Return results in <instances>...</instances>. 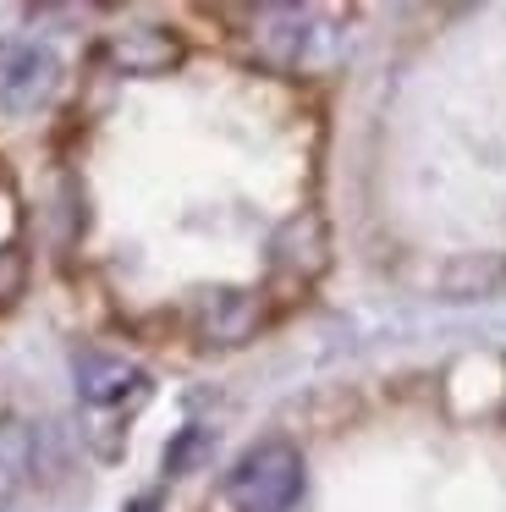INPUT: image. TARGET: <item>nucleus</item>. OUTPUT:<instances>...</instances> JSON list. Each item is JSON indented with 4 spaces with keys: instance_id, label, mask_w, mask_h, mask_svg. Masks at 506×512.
Returning a JSON list of instances; mask_svg holds the SVG:
<instances>
[{
    "instance_id": "3",
    "label": "nucleus",
    "mask_w": 506,
    "mask_h": 512,
    "mask_svg": "<svg viewBox=\"0 0 506 512\" xmlns=\"http://www.w3.org/2000/svg\"><path fill=\"white\" fill-rule=\"evenodd\" d=\"M55 89V56L50 50H6L0 56V94H6V105H17V111H33V105H44Z\"/></svg>"
},
{
    "instance_id": "9",
    "label": "nucleus",
    "mask_w": 506,
    "mask_h": 512,
    "mask_svg": "<svg viewBox=\"0 0 506 512\" xmlns=\"http://www.w3.org/2000/svg\"><path fill=\"white\" fill-rule=\"evenodd\" d=\"M22 287H28V254L17 243H6L0 248V309H11L22 298Z\"/></svg>"
},
{
    "instance_id": "6",
    "label": "nucleus",
    "mask_w": 506,
    "mask_h": 512,
    "mask_svg": "<svg viewBox=\"0 0 506 512\" xmlns=\"http://www.w3.org/2000/svg\"><path fill=\"white\" fill-rule=\"evenodd\" d=\"M77 375H83V397L94 402H121V397H138L143 391V375L132 364H121V358H83V364H77Z\"/></svg>"
},
{
    "instance_id": "1",
    "label": "nucleus",
    "mask_w": 506,
    "mask_h": 512,
    "mask_svg": "<svg viewBox=\"0 0 506 512\" xmlns=\"http://www.w3.org/2000/svg\"><path fill=\"white\" fill-rule=\"evenodd\" d=\"M303 496V457L292 441H259L226 474L231 512H292Z\"/></svg>"
},
{
    "instance_id": "10",
    "label": "nucleus",
    "mask_w": 506,
    "mask_h": 512,
    "mask_svg": "<svg viewBox=\"0 0 506 512\" xmlns=\"http://www.w3.org/2000/svg\"><path fill=\"white\" fill-rule=\"evenodd\" d=\"M132 512H154V501H138V507H132Z\"/></svg>"
},
{
    "instance_id": "8",
    "label": "nucleus",
    "mask_w": 506,
    "mask_h": 512,
    "mask_svg": "<svg viewBox=\"0 0 506 512\" xmlns=\"http://www.w3.org/2000/svg\"><path fill=\"white\" fill-rule=\"evenodd\" d=\"M495 281H501V265H495V259H468V265L446 270V298H484Z\"/></svg>"
},
{
    "instance_id": "7",
    "label": "nucleus",
    "mask_w": 506,
    "mask_h": 512,
    "mask_svg": "<svg viewBox=\"0 0 506 512\" xmlns=\"http://www.w3.org/2000/svg\"><path fill=\"white\" fill-rule=\"evenodd\" d=\"M33 424L28 419H0V496H17L33 479Z\"/></svg>"
},
{
    "instance_id": "2",
    "label": "nucleus",
    "mask_w": 506,
    "mask_h": 512,
    "mask_svg": "<svg viewBox=\"0 0 506 512\" xmlns=\"http://www.w3.org/2000/svg\"><path fill=\"white\" fill-rule=\"evenodd\" d=\"M105 61L127 78H160V72L182 67V39L160 23H138L105 39Z\"/></svg>"
},
{
    "instance_id": "4",
    "label": "nucleus",
    "mask_w": 506,
    "mask_h": 512,
    "mask_svg": "<svg viewBox=\"0 0 506 512\" xmlns=\"http://www.w3.org/2000/svg\"><path fill=\"white\" fill-rule=\"evenodd\" d=\"M275 265L303 276V281L325 270V226H319V215H292L275 232Z\"/></svg>"
},
{
    "instance_id": "5",
    "label": "nucleus",
    "mask_w": 506,
    "mask_h": 512,
    "mask_svg": "<svg viewBox=\"0 0 506 512\" xmlns=\"http://www.w3.org/2000/svg\"><path fill=\"white\" fill-rule=\"evenodd\" d=\"M204 331L215 336V342H248L253 331H259V298L253 292H215V298L204 303Z\"/></svg>"
}]
</instances>
